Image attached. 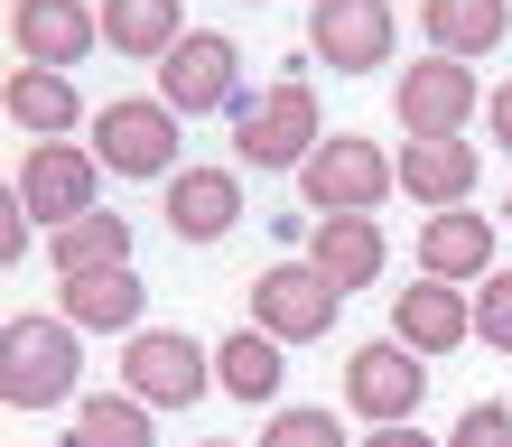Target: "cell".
I'll return each mask as SVG.
<instances>
[{
    "instance_id": "cell-1",
    "label": "cell",
    "mask_w": 512,
    "mask_h": 447,
    "mask_svg": "<svg viewBox=\"0 0 512 447\" xmlns=\"http://www.w3.org/2000/svg\"><path fill=\"white\" fill-rule=\"evenodd\" d=\"M308 66L317 56H280V75L270 84H243V94H233V159L243 168H308V149L326 140V122H317V84H308Z\"/></svg>"
},
{
    "instance_id": "cell-2",
    "label": "cell",
    "mask_w": 512,
    "mask_h": 447,
    "mask_svg": "<svg viewBox=\"0 0 512 447\" xmlns=\"http://www.w3.org/2000/svg\"><path fill=\"white\" fill-rule=\"evenodd\" d=\"M0 401L75 410L84 401V326L75 317H10L0 326Z\"/></svg>"
},
{
    "instance_id": "cell-3",
    "label": "cell",
    "mask_w": 512,
    "mask_h": 447,
    "mask_svg": "<svg viewBox=\"0 0 512 447\" xmlns=\"http://www.w3.org/2000/svg\"><path fill=\"white\" fill-rule=\"evenodd\" d=\"M298 196H308V215H373L382 196H401V159L364 131H326L298 168Z\"/></svg>"
},
{
    "instance_id": "cell-4",
    "label": "cell",
    "mask_w": 512,
    "mask_h": 447,
    "mask_svg": "<svg viewBox=\"0 0 512 447\" xmlns=\"http://www.w3.org/2000/svg\"><path fill=\"white\" fill-rule=\"evenodd\" d=\"M391 112H401L410 140H466V122L485 112V84H475L466 56H438L419 47L401 75H391Z\"/></svg>"
},
{
    "instance_id": "cell-5",
    "label": "cell",
    "mask_w": 512,
    "mask_h": 447,
    "mask_svg": "<svg viewBox=\"0 0 512 447\" xmlns=\"http://www.w3.org/2000/svg\"><path fill=\"white\" fill-rule=\"evenodd\" d=\"M84 149L112 168V177H177V112L159 94H122V103H103L94 122H84Z\"/></svg>"
},
{
    "instance_id": "cell-6",
    "label": "cell",
    "mask_w": 512,
    "mask_h": 447,
    "mask_svg": "<svg viewBox=\"0 0 512 447\" xmlns=\"http://www.w3.org/2000/svg\"><path fill=\"white\" fill-rule=\"evenodd\" d=\"M103 177H112V168L94 159V149H75V140H38V149H19L10 196L56 233V224H75V215H94V205H103Z\"/></svg>"
},
{
    "instance_id": "cell-7",
    "label": "cell",
    "mask_w": 512,
    "mask_h": 447,
    "mask_svg": "<svg viewBox=\"0 0 512 447\" xmlns=\"http://www.w3.org/2000/svg\"><path fill=\"white\" fill-rule=\"evenodd\" d=\"M391 47H401L391 0H308V56L326 75H382Z\"/></svg>"
},
{
    "instance_id": "cell-8",
    "label": "cell",
    "mask_w": 512,
    "mask_h": 447,
    "mask_svg": "<svg viewBox=\"0 0 512 447\" xmlns=\"http://www.w3.org/2000/svg\"><path fill=\"white\" fill-rule=\"evenodd\" d=\"M205 382H215V354H205L196 336H177V326L122 336V392H140L149 410H196Z\"/></svg>"
},
{
    "instance_id": "cell-9",
    "label": "cell",
    "mask_w": 512,
    "mask_h": 447,
    "mask_svg": "<svg viewBox=\"0 0 512 447\" xmlns=\"http://www.w3.org/2000/svg\"><path fill=\"white\" fill-rule=\"evenodd\" d=\"M243 94V47L224 38V28H187L168 56H159V103L177 122H196V112H233Z\"/></svg>"
},
{
    "instance_id": "cell-10",
    "label": "cell",
    "mask_w": 512,
    "mask_h": 447,
    "mask_svg": "<svg viewBox=\"0 0 512 447\" xmlns=\"http://www.w3.org/2000/svg\"><path fill=\"white\" fill-rule=\"evenodd\" d=\"M336 308H345V289L326 280L317 261H270V271L252 280V326H261V336H280V345L336 336Z\"/></svg>"
},
{
    "instance_id": "cell-11",
    "label": "cell",
    "mask_w": 512,
    "mask_h": 447,
    "mask_svg": "<svg viewBox=\"0 0 512 447\" xmlns=\"http://www.w3.org/2000/svg\"><path fill=\"white\" fill-rule=\"evenodd\" d=\"M419 401H429V354H410L401 336H382V345H354V364H345V410H354L364 429L410 420Z\"/></svg>"
},
{
    "instance_id": "cell-12",
    "label": "cell",
    "mask_w": 512,
    "mask_h": 447,
    "mask_svg": "<svg viewBox=\"0 0 512 447\" xmlns=\"http://www.w3.org/2000/svg\"><path fill=\"white\" fill-rule=\"evenodd\" d=\"M10 47H19V66L75 75L103 47V0H10Z\"/></svg>"
},
{
    "instance_id": "cell-13",
    "label": "cell",
    "mask_w": 512,
    "mask_h": 447,
    "mask_svg": "<svg viewBox=\"0 0 512 447\" xmlns=\"http://www.w3.org/2000/svg\"><path fill=\"white\" fill-rule=\"evenodd\" d=\"M140 308H149L140 261H103V271H66L56 280V317H75L84 336H140Z\"/></svg>"
},
{
    "instance_id": "cell-14",
    "label": "cell",
    "mask_w": 512,
    "mask_h": 447,
    "mask_svg": "<svg viewBox=\"0 0 512 447\" xmlns=\"http://www.w3.org/2000/svg\"><path fill=\"white\" fill-rule=\"evenodd\" d=\"M391 336H401L410 354H429V364H438V354L475 345V298H466L457 280H429V271H419L401 298H391Z\"/></svg>"
},
{
    "instance_id": "cell-15",
    "label": "cell",
    "mask_w": 512,
    "mask_h": 447,
    "mask_svg": "<svg viewBox=\"0 0 512 447\" xmlns=\"http://www.w3.org/2000/svg\"><path fill=\"white\" fill-rule=\"evenodd\" d=\"M159 215L177 243H224L243 224V168H177L159 187Z\"/></svg>"
},
{
    "instance_id": "cell-16",
    "label": "cell",
    "mask_w": 512,
    "mask_h": 447,
    "mask_svg": "<svg viewBox=\"0 0 512 447\" xmlns=\"http://www.w3.org/2000/svg\"><path fill=\"white\" fill-rule=\"evenodd\" d=\"M494 243H503L494 215H475V205H447V215L419 224V271L475 289V280H494Z\"/></svg>"
},
{
    "instance_id": "cell-17",
    "label": "cell",
    "mask_w": 512,
    "mask_h": 447,
    "mask_svg": "<svg viewBox=\"0 0 512 447\" xmlns=\"http://www.w3.org/2000/svg\"><path fill=\"white\" fill-rule=\"evenodd\" d=\"M475 177H485V159H475L466 140H410V149H401V196L419 205V215L475 205Z\"/></svg>"
},
{
    "instance_id": "cell-18",
    "label": "cell",
    "mask_w": 512,
    "mask_h": 447,
    "mask_svg": "<svg viewBox=\"0 0 512 447\" xmlns=\"http://www.w3.org/2000/svg\"><path fill=\"white\" fill-rule=\"evenodd\" d=\"M308 261L354 298V289H373V280H382L391 243H382V224H373V215H317V224H308Z\"/></svg>"
},
{
    "instance_id": "cell-19",
    "label": "cell",
    "mask_w": 512,
    "mask_h": 447,
    "mask_svg": "<svg viewBox=\"0 0 512 447\" xmlns=\"http://www.w3.org/2000/svg\"><path fill=\"white\" fill-rule=\"evenodd\" d=\"M280 382H289V345L261 336V326H233L215 345V392L224 401H252V410H280Z\"/></svg>"
},
{
    "instance_id": "cell-20",
    "label": "cell",
    "mask_w": 512,
    "mask_h": 447,
    "mask_svg": "<svg viewBox=\"0 0 512 447\" xmlns=\"http://www.w3.org/2000/svg\"><path fill=\"white\" fill-rule=\"evenodd\" d=\"M75 122H94L75 94V75H56V66H10V131L28 140H66Z\"/></svg>"
},
{
    "instance_id": "cell-21",
    "label": "cell",
    "mask_w": 512,
    "mask_h": 447,
    "mask_svg": "<svg viewBox=\"0 0 512 447\" xmlns=\"http://www.w3.org/2000/svg\"><path fill=\"white\" fill-rule=\"evenodd\" d=\"M419 28H429L438 56H494L512 38V0H419Z\"/></svg>"
},
{
    "instance_id": "cell-22",
    "label": "cell",
    "mask_w": 512,
    "mask_h": 447,
    "mask_svg": "<svg viewBox=\"0 0 512 447\" xmlns=\"http://www.w3.org/2000/svg\"><path fill=\"white\" fill-rule=\"evenodd\" d=\"M177 38H187V0H103V47L131 66H159Z\"/></svg>"
},
{
    "instance_id": "cell-23",
    "label": "cell",
    "mask_w": 512,
    "mask_h": 447,
    "mask_svg": "<svg viewBox=\"0 0 512 447\" xmlns=\"http://www.w3.org/2000/svg\"><path fill=\"white\" fill-rule=\"evenodd\" d=\"M149 420H159V410L112 382V392H84V401L66 410V447H159V429H149Z\"/></svg>"
},
{
    "instance_id": "cell-24",
    "label": "cell",
    "mask_w": 512,
    "mask_h": 447,
    "mask_svg": "<svg viewBox=\"0 0 512 447\" xmlns=\"http://www.w3.org/2000/svg\"><path fill=\"white\" fill-rule=\"evenodd\" d=\"M47 243H56V280H66V271H103V261H131V224L112 215V205H94V215L56 224Z\"/></svg>"
},
{
    "instance_id": "cell-25",
    "label": "cell",
    "mask_w": 512,
    "mask_h": 447,
    "mask_svg": "<svg viewBox=\"0 0 512 447\" xmlns=\"http://www.w3.org/2000/svg\"><path fill=\"white\" fill-rule=\"evenodd\" d=\"M252 447H354V429H345V410H308V401H280V410H270V429H261Z\"/></svg>"
},
{
    "instance_id": "cell-26",
    "label": "cell",
    "mask_w": 512,
    "mask_h": 447,
    "mask_svg": "<svg viewBox=\"0 0 512 447\" xmlns=\"http://www.w3.org/2000/svg\"><path fill=\"white\" fill-rule=\"evenodd\" d=\"M475 345H494V354H512V271H494V280H475Z\"/></svg>"
},
{
    "instance_id": "cell-27",
    "label": "cell",
    "mask_w": 512,
    "mask_h": 447,
    "mask_svg": "<svg viewBox=\"0 0 512 447\" xmlns=\"http://www.w3.org/2000/svg\"><path fill=\"white\" fill-rule=\"evenodd\" d=\"M447 447H512V410L503 401H475L457 429H447Z\"/></svg>"
},
{
    "instance_id": "cell-28",
    "label": "cell",
    "mask_w": 512,
    "mask_h": 447,
    "mask_svg": "<svg viewBox=\"0 0 512 447\" xmlns=\"http://www.w3.org/2000/svg\"><path fill=\"white\" fill-rule=\"evenodd\" d=\"M28 243H38V215H28V205L10 196V205H0V261H19Z\"/></svg>"
},
{
    "instance_id": "cell-29",
    "label": "cell",
    "mask_w": 512,
    "mask_h": 447,
    "mask_svg": "<svg viewBox=\"0 0 512 447\" xmlns=\"http://www.w3.org/2000/svg\"><path fill=\"white\" fill-rule=\"evenodd\" d=\"M485 131H494V149H512V75L485 94Z\"/></svg>"
},
{
    "instance_id": "cell-30",
    "label": "cell",
    "mask_w": 512,
    "mask_h": 447,
    "mask_svg": "<svg viewBox=\"0 0 512 447\" xmlns=\"http://www.w3.org/2000/svg\"><path fill=\"white\" fill-rule=\"evenodd\" d=\"M354 447H447V438H429V429H410V420H391V429H373V438H354Z\"/></svg>"
},
{
    "instance_id": "cell-31",
    "label": "cell",
    "mask_w": 512,
    "mask_h": 447,
    "mask_svg": "<svg viewBox=\"0 0 512 447\" xmlns=\"http://www.w3.org/2000/svg\"><path fill=\"white\" fill-rule=\"evenodd\" d=\"M503 233H512V187H503Z\"/></svg>"
},
{
    "instance_id": "cell-32",
    "label": "cell",
    "mask_w": 512,
    "mask_h": 447,
    "mask_svg": "<svg viewBox=\"0 0 512 447\" xmlns=\"http://www.w3.org/2000/svg\"><path fill=\"white\" fill-rule=\"evenodd\" d=\"M196 447H233V438H196Z\"/></svg>"
}]
</instances>
